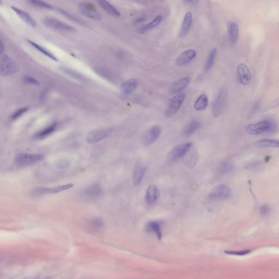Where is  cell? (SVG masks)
Instances as JSON below:
<instances>
[{
  "label": "cell",
  "instance_id": "cell-20",
  "mask_svg": "<svg viewBox=\"0 0 279 279\" xmlns=\"http://www.w3.org/2000/svg\"><path fill=\"white\" fill-rule=\"evenodd\" d=\"M146 168L145 166L141 164H138L135 167V169L134 171L133 178L134 184L135 186H139L141 183L146 174Z\"/></svg>",
  "mask_w": 279,
  "mask_h": 279
},
{
  "label": "cell",
  "instance_id": "cell-15",
  "mask_svg": "<svg viewBox=\"0 0 279 279\" xmlns=\"http://www.w3.org/2000/svg\"><path fill=\"white\" fill-rule=\"evenodd\" d=\"M103 194V189L100 185L96 184L87 187L82 191V195L86 198L93 200L99 197Z\"/></svg>",
  "mask_w": 279,
  "mask_h": 279
},
{
  "label": "cell",
  "instance_id": "cell-9",
  "mask_svg": "<svg viewBox=\"0 0 279 279\" xmlns=\"http://www.w3.org/2000/svg\"><path fill=\"white\" fill-rule=\"evenodd\" d=\"M19 70L16 62L10 57L4 55L1 60V74L2 75H9L16 73Z\"/></svg>",
  "mask_w": 279,
  "mask_h": 279
},
{
  "label": "cell",
  "instance_id": "cell-34",
  "mask_svg": "<svg viewBox=\"0 0 279 279\" xmlns=\"http://www.w3.org/2000/svg\"><path fill=\"white\" fill-rule=\"evenodd\" d=\"M245 169L251 171H257L262 167V163L259 161H253L245 166Z\"/></svg>",
  "mask_w": 279,
  "mask_h": 279
},
{
  "label": "cell",
  "instance_id": "cell-28",
  "mask_svg": "<svg viewBox=\"0 0 279 279\" xmlns=\"http://www.w3.org/2000/svg\"><path fill=\"white\" fill-rule=\"evenodd\" d=\"M98 3L101 7L110 14L113 16H121V14L119 12V11L115 7H113L112 4H110L109 2L106 1H99Z\"/></svg>",
  "mask_w": 279,
  "mask_h": 279
},
{
  "label": "cell",
  "instance_id": "cell-4",
  "mask_svg": "<svg viewBox=\"0 0 279 279\" xmlns=\"http://www.w3.org/2000/svg\"><path fill=\"white\" fill-rule=\"evenodd\" d=\"M227 96V91L225 88L220 89L212 110V113L214 117H218L223 113L226 104Z\"/></svg>",
  "mask_w": 279,
  "mask_h": 279
},
{
  "label": "cell",
  "instance_id": "cell-16",
  "mask_svg": "<svg viewBox=\"0 0 279 279\" xmlns=\"http://www.w3.org/2000/svg\"><path fill=\"white\" fill-rule=\"evenodd\" d=\"M196 51L193 49L187 50L177 57L176 60V65L178 66H183L193 61L196 56Z\"/></svg>",
  "mask_w": 279,
  "mask_h": 279
},
{
  "label": "cell",
  "instance_id": "cell-37",
  "mask_svg": "<svg viewBox=\"0 0 279 279\" xmlns=\"http://www.w3.org/2000/svg\"><path fill=\"white\" fill-rule=\"evenodd\" d=\"M250 250H245L242 251H225L224 252L226 254L232 255H237V256H243L248 254L251 252Z\"/></svg>",
  "mask_w": 279,
  "mask_h": 279
},
{
  "label": "cell",
  "instance_id": "cell-31",
  "mask_svg": "<svg viewBox=\"0 0 279 279\" xmlns=\"http://www.w3.org/2000/svg\"><path fill=\"white\" fill-rule=\"evenodd\" d=\"M217 54V50L216 48H214L212 49V50L210 51V53L209 55V56L208 57V60L206 62V63L205 65V70L206 72H208L210 70V69L212 68L213 67V65L214 64L215 61L216 59V56Z\"/></svg>",
  "mask_w": 279,
  "mask_h": 279
},
{
  "label": "cell",
  "instance_id": "cell-11",
  "mask_svg": "<svg viewBox=\"0 0 279 279\" xmlns=\"http://www.w3.org/2000/svg\"><path fill=\"white\" fill-rule=\"evenodd\" d=\"M74 186L73 184L69 183L64 185L55 186L53 188L46 187H38L32 191V194L34 195H43L49 194H56L65 190H68Z\"/></svg>",
  "mask_w": 279,
  "mask_h": 279
},
{
  "label": "cell",
  "instance_id": "cell-29",
  "mask_svg": "<svg viewBox=\"0 0 279 279\" xmlns=\"http://www.w3.org/2000/svg\"><path fill=\"white\" fill-rule=\"evenodd\" d=\"M256 146L259 147H276L279 148V140L263 139L256 142Z\"/></svg>",
  "mask_w": 279,
  "mask_h": 279
},
{
  "label": "cell",
  "instance_id": "cell-39",
  "mask_svg": "<svg viewBox=\"0 0 279 279\" xmlns=\"http://www.w3.org/2000/svg\"><path fill=\"white\" fill-rule=\"evenodd\" d=\"M70 165V162L67 160H61L59 162H57V166L59 169H63Z\"/></svg>",
  "mask_w": 279,
  "mask_h": 279
},
{
  "label": "cell",
  "instance_id": "cell-38",
  "mask_svg": "<svg viewBox=\"0 0 279 279\" xmlns=\"http://www.w3.org/2000/svg\"><path fill=\"white\" fill-rule=\"evenodd\" d=\"M91 225L95 228H100L103 226V222L101 219L96 218L91 220Z\"/></svg>",
  "mask_w": 279,
  "mask_h": 279
},
{
  "label": "cell",
  "instance_id": "cell-27",
  "mask_svg": "<svg viewBox=\"0 0 279 279\" xmlns=\"http://www.w3.org/2000/svg\"><path fill=\"white\" fill-rule=\"evenodd\" d=\"M208 105V97L206 94H203L197 99L195 102V109L197 111H202Z\"/></svg>",
  "mask_w": 279,
  "mask_h": 279
},
{
  "label": "cell",
  "instance_id": "cell-23",
  "mask_svg": "<svg viewBox=\"0 0 279 279\" xmlns=\"http://www.w3.org/2000/svg\"><path fill=\"white\" fill-rule=\"evenodd\" d=\"M193 21V15L190 12H188L185 15L184 20L182 23V28L181 30L180 34L181 36H185L190 30L191 25Z\"/></svg>",
  "mask_w": 279,
  "mask_h": 279
},
{
  "label": "cell",
  "instance_id": "cell-26",
  "mask_svg": "<svg viewBox=\"0 0 279 279\" xmlns=\"http://www.w3.org/2000/svg\"><path fill=\"white\" fill-rule=\"evenodd\" d=\"M146 229L148 231L154 232L159 240H161L162 237V229L160 223L155 221H151L146 225Z\"/></svg>",
  "mask_w": 279,
  "mask_h": 279
},
{
  "label": "cell",
  "instance_id": "cell-36",
  "mask_svg": "<svg viewBox=\"0 0 279 279\" xmlns=\"http://www.w3.org/2000/svg\"><path fill=\"white\" fill-rule=\"evenodd\" d=\"M23 80L25 83L29 85H34V86H39L40 85V82L38 81L35 78L28 75H25L23 77Z\"/></svg>",
  "mask_w": 279,
  "mask_h": 279
},
{
  "label": "cell",
  "instance_id": "cell-32",
  "mask_svg": "<svg viewBox=\"0 0 279 279\" xmlns=\"http://www.w3.org/2000/svg\"><path fill=\"white\" fill-rule=\"evenodd\" d=\"M28 41L30 45H31L33 48H34L35 49H37L38 51H40L43 54H44L45 56L50 58L51 59H52L53 60L57 61V58L55 57V56H54L52 53L50 52L48 50H47L46 49H45L44 48H43L40 45L37 44L36 43H34L32 41Z\"/></svg>",
  "mask_w": 279,
  "mask_h": 279
},
{
  "label": "cell",
  "instance_id": "cell-8",
  "mask_svg": "<svg viewBox=\"0 0 279 279\" xmlns=\"http://www.w3.org/2000/svg\"><path fill=\"white\" fill-rule=\"evenodd\" d=\"M231 194L230 188L226 185H219L215 187L208 196L211 201H220L229 198Z\"/></svg>",
  "mask_w": 279,
  "mask_h": 279
},
{
  "label": "cell",
  "instance_id": "cell-13",
  "mask_svg": "<svg viewBox=\"0 0 279 279\" xmlns=\"http://www.w3.org/2000/svg\"><path fill=\"white\" fill-rule=\"evenodd\" d=\"M162 129L158 126H154L147 130L143 136V142L146 146H150L159 138Z\"/></svg>",
  "mask_w": 279,
  "mask_h": 279
},
{
  "label": "cell",
  "instance_id": "cell-19",
  "mask_svg": "<svg viewBox=\"0 0 279 279\" xmlns=\"http://www.w3.org/2000/svg\"><path fill=\"white\" fill-rule=\"evenodd\" d=\"M138 81L135 79H130L124 82L121 86V91L123 96H128L137 88Z\"/></svg>",
  "mask_w": 279,
  "mask_h": 279
},
{
  "label": "cell",
  "instance_id": "cell-14",
  "mask_svg": "<svg viewBox=\"0 0 279 279\" xmlns=\"http://www.w3.org/2000/svg\"><path fill=\"white\" fill-rule=\"evenodd\" d=\"M191 82V78L190 77H186L179 79L178 80L174 82L171 86L170 93L171 94H177L181 93L182 91L186 89V87L190 85Z\"/></svg>",
  "mask_w": 279,
  "mask_h": 279
},
{
  "label": "cell",
  "instance_id": "cell-43",
  "mask_svg": "<svg viewBox=\"0 0 279 279\" xmlns=\"http://www.w3.org/2000/svg\"><path fill=\"white\" fill-rule=\"evenodd\" d=\"M4 41L2 40H1V46H0V51H1V53H4Z\"/></svg>",
  "mask_w": 279,
  "mask_h": 279
},
{
  "label": "cell",
  "instance_id": "cell-41",
  "mask_svg": "<svg viewBox=\"0 0 279 279\" xmlns=\"http://www.w3.org/2000/svg\"><path fill=\"white\" fill-rule=\"evenodd\" d=\"M183 2L184 4H196L199 2V1H195V0H188V1H184Z\"/></svg>",
  "mask_w": 279,
  "mask_h": 279
},
{
  "label": "cell",
  "instance_id": "cell-17",
  "mask_svg": "<svg viewBox=\"0 0 279 279\" xmlns=\"http://www.w3.org/2000/svg\"><path fill=\"white\" fill-rule=\"evenodd\" d=\"M160 196V191L158 187L155 185L148 186L146 191L145 200L147 204L153 205L157 202Z\"/></svg>",
  "mask_w": 279,
  "mask_h": 279
},
{
  "label": "cell",
  "instance_id": "cell-21",
  "mask_svg": "<svg viewBox=\"0 0 279 279\" xmlns=\"http://www.w3.org/2000/svg\"><path fill=\"white\" fill-rule=\"evenodd\" d=\"M12 9L16 13V14H18L25 22H26L29 25L31 26L32 27H35L36 26V21L34 20L33 19L32 17L30 15L27 13L25 12L20 9L16 8L14 6L12 7Z\"/></svg>",
  "mask_w": 279,
  "mask_h": 279
},
{
  "label": "cell",
  "instance_id": "cell-6",
  "mask_svg": "<svg viewBox=\"0 0 279 279\" xmlns=\"http://www.w3.org/2000/svg\"><path fill=\"white\" fill-rule=\"evenodd\" d=\"M78 9L81 14L89 19L96 20H100L103 18L102 15L93 4L89 2H81L78 5Z\"/></svg>",
  "mask_w": 279,
  "mask_h": 279
},
{
  "label": "cell",
  "instance_id": "cell-42",
  "mask_svg": "<svg viewBox=\"0 0 279 279\" xmlns=\"http://www.w3.org/2000/svg\"><path fill=\"white\" fill-rule=\"evenodd\" d=\"M145 20V18L144 17H140V18L136 19L134 21V22L135 24H140V23H141L142 22H143Z\"/></svg>",
  "mask_w": 279,
  "mask_h": 279
},
{
  "label": "cell",
  "instance_id": "cell-1",
  "mask_svg": "<svg viewBox=\"0 0 279 279\" xmlns=\"http://www.w3.org/2000/svg\"><path fill=\"white\" fill-rule=\"evenodd\" d=\"M245 131L251 135H257L264 133H271L275 129V124L269 121H263L250 124L245 126Z\"/></svg>",
  "mask_w": 279,
  "mask_h": 279
},
{
  "label": "cell",
  "instance_id": "cell-33",
  "mask_svg": "<svg viewBox=\"0 0 279 279\" xmlns=\"http://www.w3.org/2000/svg\"><path fill=\"white\" fill-rule=\"evenodd\" d=\"M29 2L30 4H32L34 6H36L38 8H44V9H52L53 8V6L51 4L43 1L33 0V1H29Z\"/></svg>",
  "mask_w": 279,
  "mask_h": 279
},
{
  "label": "cell",
  "instance_id": "cell-30",
  "mask_svg": "<svg viewBox=\"0 0 279 279\" xmlns=\"http://www.w3.org/2000/svg\"><path fill=\"white\" fill-rule=\"evenodd\" d=\"M162 19V16L161 15H159L158 16H156L153 20L150 23L145 25L143 26L141 28L139 29L138 31L140 33H143L146 32L147 31L149 30L150 29L154 28L156 26H157L159 24Z\"/></svg>",
  "mask_w": 279,
  "mask_h": 279
},
{
  "label": "cell",
  "instance_id": "cell-2",
  "mask_svg": "<svg viewBox=\"0 0 279 279\" xmlns=\"http://www.w3.org/2000/svg\"><path fill=\"white\" fill-rule=\"evenodd\" d=\"M186 94L180 93L175 95L167 102L165 110V116L170 118L174 116L178 112L186 98Z\"/></svg>",
  "mask_w": 279,
  "mask_h": 279
},
{
  "label": "cell",
  "instance_id": "cell-5",
  "mask_svg": "<svg viewBox=\"0 0 279 279\" xmlns=\"http://www.w3.org/2000/svg\"><path fill=\"white\" fill-rule=\"evenodd\" d=\"M193 145L191 142H186L176 146L168 154V160L170 162H176L185 157L192 148Z\"/></svg>",
  "mask_w": 279,
  "mask_h": 279
},
{
  "label": "cell",
  "instance_id": "cell-3",
  "mask_svg": "<svg viewBox=\"0 0 279 279\" xmlns=\"http://www.w3.org/2000/svg\"><path fill=\"white\" fill-rule=\"evenodd\" d=\"M43 158V154L21 153L16 155L15 162L18 166H30L41 161Z\"/></svg>",
  "mask_w": 279,
  "mask_h": 279
},
{
  "label": "cell",
  "instance_id": "cell-24",
  "mask_svg": "<svg viewBox=\"0 0 279 279\" xmlns=\"http://www.w3.org/2000/svg\"><path fill=\"white\" fill-rule=\"evenodd\" d=\"M57 126V124L56 123H53L50 126H46L40 131L37 133L36 134L34 135L35 138L38 139H42L49 136L50 135H51L55 131V130L56 129Z\"/></svg>",
  "mask_w": 279,
  "mask_h": 279
},
{
  "label": "cell",
  "instance_id": "cell-7",
  "mask_svg": "<svg viewBox=\"0 0 279 279\" xmlns=\"http://www.w3.org/2000/svg\"><path fill=\"white\" fill-rule=\"evenodd\" d=\"M43 22L46 26L59 31L71 32L75 31V28L72 25L67 24L54 18L46 17L44 19Z\"/></svg>",
  "mask_w": 279,
  "mask_h": 279
},
{
  "label": "cell",
  "instance_id": "cell-25",
  "mask_svg": "<svg viewBox=\"0 0 279 279\" xmlns=\"http://www.w3.org/2000/svg\"><path fill=\"white\" fill-rule=\"evenodd\" d=\"M233 169V164L230 160H225L219 165L217 173L219 175H223L230 172Z\"/></svg>",
  "mask_w": 279,
  "mask_h": 279
},
{
  "label": "cell",
  "instance_id": "cell-35",
  "mask_svg": "<svg viewBox=\"0 0 279 279\" xmlns=\"http://www.w3.org/2000/svg\"><path fill=\"white\" fill-rule=\"evenodd\" d=\"M28 110V108L25 107V108H22L18 110H16L15 112H14L13 113L11 118L12 120H15L16 119L19 118L21 117L22 115H24L25 112H26Z\"/></svg>",
  "mask_w": 279,
  "mask_h": 279
},
{
  "label": "cell",
  "instance_id": "cell-10",
  "mask_svg": "<svg viewBox=\"0 0 279 279\" xmlns=\"http://www.w3.org/2000/svg\"><path fill=\"white\" fill-rule=\"evenodd\" d=\"M113 131V128H108L104 129L94 130L87 134L86 141L91 144L98 143L108 136Z\"/></svg>",
  "mask_w": 279,
  "mask_h": 279
},
{
  "label": "cell",
  "instance_id": "cell-18",
  "mask_svg": "<svg viewBox=\"0 0 279 279\" xmlns=\"http://www.w3.org/2000/svg\"><path fill=\"white\" fill-rule=\"evenodd\" d=\"M227 32L231 43L235 44L238 39L239 27L238 24L235 21H229L227 24Z\"/></svg>",
  "mask_w": 279,
  "mask_h": 279
},
{
  "label": "cell",
  "instance_id": "cell-12",
  "mask_svg": "<svg viewBox=\"0 0 279 279\" xmlns=\"http://www.w3.org/2000/svg\"><path fill=\"white\" fill-rule=\"evenodd\" d=\"M237 75L239 82L242 85H248L252 80L250 70L247 65L244 63L239 65L237 68Z\"/></svg>",
  "mask_w": 279,
  "mask_h": 279
},
{
  "label": "cell",
  "instance_id": "cell-40",
  "mask_svg": "<svg viewBox=\"0 0 279 279\" xmlns=\"http://www.w3.org/2000/svg\"><path fill=\"white\" fill-rule=\"evenodd\" d=\"M259 212H260L261 215H264V216L267 215L269 214V213L271 212V208H270L269 206L265 205H263L260 208Z\"/></svg>",
  "mask_w": 279,
  "mask_h": 279
},
{
  "label": "cell",
  "instance_id": "cell-22",
  "mask_svg": "<svg viewBox=\"0 0 279 279\" xmlns=\"http://www.w3.org/2000/svg\"><path fill=\"white\" fill-rule=\"evenodd\" d=\"M200 123L197 121L190 122L183 128V134L185 136H190L200 128Z\"/></svg>",
  "mask_w": 279,
  "mask_h": 279
}]
</instances>
